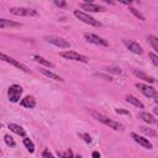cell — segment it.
I'll list each match as a JSON object with an SVG mask.
<instances>
[{
	"label": "cell",
	"mask_w": 158,
	"mask_h": 158,
	"mask_svg": "<svg viewBox=\"0 0 158 158\" xmlns=\"http://www.w3.org/2000/svg\"><path fill=\"white\" fill-rule=\"evenodd\" d=\"M90 114H91V116H93L95 120L100 121L101 123L109 126V127L112 128V130H116V131H118V130L122 131V130H123V125H121V123L117 122V121H114V120L109 118L107 116H105V115H102V114H100V112H98V111H91Z\"/></svg>",
	"instance_id": "cell-1"
},
{
	"label": "cell",
	"mask_w": 158,
	"mask_h": 158,
	"mask_svg": "<svg viewBox=\"0 0 158 158\" xmlns=\"http://www.w3.org/2000/svg\"><path fill=\"white\" fill-rule=\"evenodd\" d=\"M44 41L53 44V46H57L59 48H69L70 47V42H68L67 40H64L63 37H59V36H54V35H51V36H44Z\"/></svg>",
	"instance_id": "cell-2"
},
{
	"label": "cell",
	"mask_w": 158,
	"mask_h": 158,
	"mask_svg": "<svg viewBox=\"0 0 158 158\" xmlns=\"http://www.w3.org/2000/svg\"><path fill=\"white\" fill-rule=\"evenodd\" d=\"M74 16H75L77 19H79L80 21H83V22L88 23V25H91V26H101V23H100L98 20H95V19H94V17H91V16H89V15H88V14H85L84 11L75 10V11H74Z\"/></svg>",
	"instance_id": "cell-3"
},
{
	"label": "cell",
	"mask_w": 158,
	"mask_h": 158,
	"mask_svg": "<svg viewBox=\"0 0 158 158\" xmlns=\"http://www.w3.org/2000/svg\"><path fill=\"white\" fill-rule=\"evenodd\" d=\"M21 94H22V88L17 84H12L9 90H7V96H9V100L11 102H17L20 101V98H21Z\"/></svg>",
	"instance_id": "cell-4"
},
{
	"label": "cell",
	"mask_w": 158,
	"mask_h": 158,
	"mask_svg": "<svg viewBox=\"0 0 158 158\" xmlns=\"http://www.w3.org/2000/svg\"><path fill=\"white\" fill-rule=\"evenodd\" d=\"M60 57L65 58V59H72V60H77V62H81V63H88V57L83 56V54H79L74 51H65V52H62L60 53Z\"/></svg>",
	"instance_id": "cell-5"
},
{
	"label": "cell",
	"mask_w": 158,
	"mask_h": 158,
	"mask_svg": "<svg viewBox=\"0 0 158 158\" xmlns=\"http://www.w3.org/2000/svg\"><path fill=\"white\" fill-rule=\"evenodd\" d=\"M136 86L139 89V91H141L144 96H147V98H153L154 101L157 102V91H156V89H154L153 86H149V85L142 84V83H137Z\"/></svg>",
	"instance_id": "cell-6"
},
{
	"label": "cell",
	"mask_w": 158,
	"mask_h": 158,
	"mask_svg": "<svg viewBox=\"0 0 158 158\" xmlns=\"http://www.w3.org/2000/svg\"><path fill=\"white\" fill-rule=\"evenodd\" d=\"M10 12L16 16H37V11L28 7H10Z\"/></svg>",
	"instance_id": "cell-7"
},
{
	"label": "cell",
	"mask_w": 158,
	"mask_h": 158,
	"mask_svg": "<svg viewBox=\"0 0 158 158\" xmlns=\"http://www.w3.org/2000/svg\"><path fill=\"white\" fill-rule=\"evenodd\" d=\"M0 60H4V62H6V63H10V64H12L14 67H16V68H19V69H21V70H23V72H26V73L30 72V69H28L26 65H23L22 63L17 62L16 59H14V58H11V57L4 54V53H0Z\"/></svg>",
	"instance_id": "cell-8"
},
{
	"label": "cell",
	"mask_w": 158,
	"mask_h": 158,
	"mask_svg": "<svg viewBox=\"0 0 158 158\" xmlns=\"http://www.w3.org/2000/svg\"><path fill=\"white\" fill-rule=\"evenodd\" d=\"M84 38L88 42L93 43V44H98V46H107L109 44L106 40H104V38H101V37H99V36H96L94 33H85L84 35Z\"/></svg>",
	"instance_id": "cell-9"
},
{
	"label": "cell",
	"mask_w": 158,
	"mask_h": 158,
	"mask_svg": "<svg viewBox=\"0 0 158 158\" xmlns=\"http://www.w3.org/2000/svg\"><path fill=\"white\" fill-rule=\"evenodd\" d=\"M123 44H125L132 53H136V54H142V53H143V48L141 47V44H138V43L135 42V41L123 40Z\"/></svg>",
	"instance_id": "cell-10"
},
{
	"label": "cell",
	"mask_w": 158,
	"mask_h": 158,
	"mask_svg": "<svg viewBox=\"0 0 158 158\" xmlns=\"http://www.w3.org/2000/svg\"><path fill=\"white\" fill-rule=\"evenodd\" d=\"M131 136H132V138H133L138 144H141L143 148H147V149H152V148H153V144L148 141V138H144V137H142V136H138V135L135 133V132H132Z\"/></svg>",
	"instance_id": "cell-11"
},
{
	"label": "cell",
	"mask_w": 158,
	"mask_h": 158,
	"mask_svg": "<svg viewBox=\"0 0 158 158\" xmlns=\"http://www.w3.org/2000/svg\"><path fill=\"white\" fill-rule=\"evenodd\" d=\"M80 6H81V9L88 10L90 12H101V11H105V7L104 6H100V5H96V4H93V2H83Z\"/></svg>",
	"instance_id": "cell-12"
},
{
	"label": "cell",
	"mask_w": 158,
	"mask_h": 158,
	"mask_svg": "<svg viewBox=\"0 0 158 158\" xmlns=\"http://www.w3.org/2000/svg\"><path fill=\"white\" fill-rule=\"evenodd\" d=\"M22 25L20 22L7 20V19H0V28H12V27H21Z\"/></svg>",
	"instance_id": "cell-13"
},
{
	"label": "cell",
	"mask_w": 158,
	"mask_h": 158,
	"mask_svg": "<svg viewBox=\"0 0 158 158\" xmlns=\"http://www.w3.org/2000/svg\"><path fill=\"white\" fill-rule=\"evenodd\" d=\"M20 104H21V106H23V107H27V109H33L35 106H36V100H35V98L33 96H26V98H23L21 101H20Z\"/></svg>",
	"instance_id": "cell-14"
},
{
	"label": "cell",
	"mask_w": 158,
	"mask_h": 158,
	"mask_svg": "<svg viewBox=\"0 0 158 158\" xmlns=\"http://www.w3.org/2000/svg\"><path fill=\"white\" fill-rule=\"evenodd\" d=\"M138 117H139L141 120H143L144 122H147V123H156V122H157V120H156V117H154L153 115H151V114H148V112H144V111L139 112V114H138Z\"/></svg>",
	"instance_id": "cell-15"
},
{
	"label": "cell",
	"mask_w": 158,
	"mask_h": 158,
	"mask_svg": "<svg viewBox=\"0 0 158 158\" xmlns=\"http://www.w3.org/2000/svg\"><path fill=\"white\" fill-rule=\"evenodd\" d=\"M9 128H10V131L15 132L16 135L22 136V137H26V131H25L20 125H16V123H9Z\"/></svg>",
	"instance_id": "cell-16"
},
{
	"label": "cell",
	"mask_w": 158,
	"mask_h": 158,
	"mask_svg": "<svg viewBox=\"0 0 158 158\" xmlns=\"http://www.w3.org/2000/svg\"><path fill=\"white\" fill-rule=\"evenodd\" d=\"M133 74H135L136 77H138L139 79L144 80V81H148V83H154V81H156L153 77H149V75H147V74H144V73H142V72H138V70H133Z\"/></svg>",
	"instance_id": "cell-17"
},
{
	"label": "cell",
	"mask_w": 158,
	"mask_h": 158,
	"mask_svg": "<svg viewBox=\"0 0 158 158\" xmlns=\"http://www.w3.org/2000/svg\"><path fill=\"white\" fill-rule=\"evenodd\" d=\"M126 100H127V102H130V104H132V105H135V106H137V107H139V109H143V107H144V105H143L137 98H135L133 95H127V96H126Z\"/></svg>",
	"instance_id": "cell-18"
},
{
	"label": "cell",
	"mask_w": 158,
	"mask_h": 158,
	"mask_svg": "<svg viewBox=\"0 0 158 158\" xmlns=\"http://www.w3.org/2000/svg\"><path fill=\"white\" fill-rule=\"evenodd\" d=\"M33 59H35L37 63L42 64V65H46V67H49V68H54V64H53V63H51L49 60H47L46 58H43V57H41V56H35Z\"/></svg>",
	"instance_id": "cell-19"
},
{
	"label": "cell",
	"mask_w": 158,
	"mask_h": 158,
	"mask_svg": "<svg viewBox=\"0 0 158 158\" xmlns=\"http://www.w3.org/2000/svg\"><path fill=\"white\" fill-rule=\"evenodd\" d=\"M41 73L42 74H44L46 77H48V78H51V79H54V80H58V81H63V79L59 77V75H57L56 73H53V72H51V70H48V69H41Z\"/></svg>",
	"instance_id": "cell-20"
},
{
	"label": "cell",
	"mask_w": 158,
	"mask_h": 158,
	"mask_svg": "<svg viewBox=\"0 0 158 158\" xmlns=\"http://www.w3.org/2000/svg\"><path fill=\"white\" fill-rule=\"evenodd\" d=\"M139 131H141L142 133L147 135L148 137H157V132H156L154 130H151V128H148V127L141 126V127H139Z\"/></svg>",
	"instance_id": "cell-21"
},
{
	"label": "cell",
	"mask_w": 158,
	"mask_h": 158,
	"mask_svg": "<svg viewBox=\"0 0 158 158\" xmlns=\"http://www.w3.org/2000/svg\"><path fill=\"white\" fill-rule=\"evenodd\" d=\"M147 38H148V42H149V44L152 46V48H153L154 51H158V38H157L156 36H153V35H149Z\"/></svg>",
	"instance_id": "cell-22"
},
{
	"label": "cell",
	"mask_w": 158,
	"mask_h": 158,
	"mask_svg": "<svg viewBox=\"0 0 158 158\" xmlns=\"http://www.w3.org/2000/svg\"><path fill=\"white\" fill-rule=\"evenodd\" d=\"M23 144H25V147L27 148V151L30 152V153H33L35 152V144H33V142L30 139V138H23Z\"/></svg>",
	"instance_id": "cell-23"
},
{
	"label": "cell",
	"mask_w": 158,
	"mask_h": 158,
	"mask_svg": "<svg viewBox=\"0 0 158 158\" xmlns=\"http://www.w3.org/2000/svg\"><path fill=\"white\" fill-rule=\"evenodd\" d=\"M4 141H5V143L7 144V146H10V147H14L16 143H15V141H14V138L11 137V136H9V135H5L4 136Z\"/></svg>",
	"instance_id": "cell-24"
},
{
	"label": "cell",
	"mask_w": 158,
	"mask_h": 158,
	"mask_svg": "<svg viewBox=\"0 0 158 158\" xmlns=\"http://www.w3.org/2000/svg\"><path fill=\"white\" fill-rule=\"evenodd\" d=\"M60 158H74V154H73V151L72 149H67L65 152L63 153H58Z\"/></svg>",
	"instance_id": "cell-25"
},
{
	"label": "cell",
	"mask_w": 158,
	"mask_h": 158,
	"mask_svg": "<svg viewBox=\"0 0 158 158\" xmlns=\"http://www.w3.org/2000/svg\"><path fill=\"white\" fill-rule=\"evenodd\" d=\"M128 10H130V11H131L136 17H138V19H139V20H142V21H144V16H143L138 10H136V9H133V7H130Z\"/></svg>",
	"instance_id": "cell-26"
},
{
	"label": "cell",
	"mask_w": 158,
	"mask_h": 158,
	"mask_svg": "<svg viewBox=\"0 0 158 158\" xmlns=\"http://www.w3.org/2000/svg\"><path fill=\"white\" fill-rule=\"evenodd\" d=\"M148 56H149V58H151L152 63H153L154 65H158V56H157L154 52H149V53H148Z\"/></svg>",
	"instance_id": "cell-27"
},
{
	"label": "cell",
	"mask_w": 158,
	"mask_h": 158,
	"mask_svg": "<svg viewBox=\"0 0 158 158\" xmlns=\"http://www.w3.org/2000/svg\"><path fill=\"white\" fill-rule=\"evenodd\" d=\"M105 70L110 72V73H115V74H121V69L116 68V67H107V68H105Z\"/></svg>",
	"instance_id": "cell-28"
},
{
	"label": "cell",
	"mask_w": 158,
	"mask_h": 158,
	"mask_svg": "<svg viewBox=\"0 0 158 158\" xmlns=\"http://www.w3.org/2000/svg\"><path fill=\"white\" fill-rule=\"evenodd\" d=\"M79 137H81L86 143H90L91 142V137L88 133H79Z\"/></svg>",
	"instance_id": "cell-29"
},
{
	"label": "cell",
	"mask_w": 158,
	"mask_h": 158,
	"mask_svg": "<svg viewBox=\"0 0 158 158\" xmlns=\"http://www.w3.org/2000/svg\"><path fill=\"white\" fill-rule=\"evenodd\" d=\"M42 157H43V158H54V157H53V154L49 152V149H48V148H46V149L42 152Z\"/></svg>",
	"instance_id": "cell-30"
},
{
	"label": "cell",
	"mask_w": 158,
	"mask_h": 158,
	"mask_svg": "<svg viewBox=\"0 0 158 158\" xmlns=\"http://www.w3.org/2000/svg\"><path fill=\"white\" fill-rule=\"evenodd\" d=\"M115 112H116V114H122V115H127V116H131L130 111H127V110H122V109H115Z\"/></svg>",
	"instance_id": "cell-31"
},
{
	"label": "cell",
	"mask_w": 158,
	"mask_h": 158,
	"mask_svg": "<svg viewBox=\"0 0 158 158\" xmlns=\"http://www.w3.org/2000/svg\"><path fill=\"white\" fill-rule=\"evenodd\" d=\"M54 4H56L57 6H59V7H64V6L67 5V2H64V1H58V0H56Z\"/></svg>",
	"instance_id": "cell-32"
},
{
	"label": "cell",
	"mask_w": 158,
	"mask_h": 158,
	"mask_svg": "<svg viewBox=\"0 0 158 158\" xmlns=\"http://www.w3.org/2000/svg\"><path fill=\"white\" fill-rule=\"evenodd\" d=\"M93 158H100V153L99 152H93Z\"/></svg>",
	"instance_id": "cell-33"
},
{
	"label": "cell",
	"mask_w": 158,
	"mask_h": 158,
	"mask_svg": "<svg viewBox=\"0 0 158 158\" xmlns=\"http://www.w3.org/2000/svg\"><path fill=\"white\" fill-rule=\"evenodd\" d=\"M75 158H81V157H80V156H77V157H75Z\"/></svg>",
	"instance_id": "cell-34"
},
{
	"label": "cell",
	"mask_w": 158,
	"mask_h": 158,
	"mask_svg": "<svg viewBox=\"0 0 158 158\" xmlns=\"http://www.w3.org/2000/svg\"><path fill=\"white\" fill-rule=\"evenodd\" d=\"M1 127H2V123H0V128H1Z\"/></svg>",
	"instance_id": "cell-35"
}]
</instances>
